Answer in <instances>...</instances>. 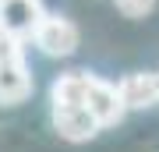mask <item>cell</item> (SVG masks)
I'll return each mask as SVG.
<instances>
[{"mask_svg": "<svg viewBox=\"0 0 159 152\" xmlns=\"http://www.w3.org/2000/svg\"><path fill=\"white\" fill-rule=\"evenodd\" d=\"M89 71H64L50 85V106H85L89 99Z\"/></svg>", "mask_w": 159, "mask_h": 152, "instance_id": "cell-7", "label": "cell"}, {"mask_svg": "<svg viewBox=\"0 0 159 152\" xmlns=\"http://www.w3.org/2000/svg\"><path fill=\"white\" fill-rule=\"evenodd\" d=\"M78 43H81L78 25H74L71 18H64V14H46L43 25L35 28V35H32V46L43 57H60V60L78 50Z\"/></svg>", "mask_w": 159, "mask_h": 152, "instance_id": "cell-1", "label": "cell"}, {"mask_svg": "<svg viewBox=\"0 0 159 152\" xmlns=\"http://www.w3.org/2000/svg\"><path fill=\"white\" fill-rule=\"evenodd\" d=\"M113 7L124 18H134V21H138V18H148V14H152L156 0H113Z\"/></svg>", "mask_w": 159, "mask_h": 152, "instance_id": "cell-8", "label": "cell"}, {"mask_svg": "<svg viewBox=\"0 0 159 152\" xmlns=\"http://www.w3.org/2000/svg\"><path fill=\"white\" fill-rule=\"evenodd\" d=\"M120 96H124L127 110H145L159 103V74L156 71H138V74H127V78L117 81Z\"/></svg>", "mask_w": 159, "mask_h": 152, "instance_id": "cell-6", "label": "cell"}, {"mask_svg": "<svg viewBox=\"0 0 159 152\" xmlns=\"http://www.w3.org/2000/svg\"><path fill=\"white\" fill-rule=\"evenodd\" d=\"M32 96V71L25 64V50L11 53L0 60V103L4 106H18Z\"/></svg>", "mask_w": 159, "mask_h": 152, "instance_id": "cell-4", "label": "cell"}, {"mask_svg": "<svg viewBox=\"0 0 159 152\" xmlns=\"http://www.w3.org/2000/svg\"><path fill=\"white\" fill-rule=\"evenodd\" d=\"M50 117H53L57 135L67 141H89L102 131V124L92 117L89 106H50Z\"/></svg>", "mask_w": 159, "mask_h": 152, "instance_id": "cell-5", "label": "cell"}, {"mask_svg": "<svg viewBox=\"0 0 159 152\" xmlns=\"http://www.w3.org/2000/svg\"><path fill=\"white\" fill-rule=\"evenodd\" d=\"M46 14L50 11L43 7V0H0V25L21 43H32Z\"/></svg>", "mask_w": 159, "mask_h": 152, "instance_id": "cell-2", "label": "cell"}, {"mask_svg": "<svg viewBox=\"0 0 159 152\" xmlns=\"http://www.w3.org/2000/svg\"><path fill=\"white\" fill-rule=\"evenodd\" d=\"M85 106L92 110V117H96L102 127H117L120 120H124V113H127V103H124V96H120V89L113 81L99 78V74H92V81H89Z\"/></svg>", "mask_w": 159, "mask_h": 152, "instance_id": "cell-3", "label": "cell"}, {"mask_svg": "<svg viewBox=\"0 0 159 152\" xmlns=\"http://www.w3.org/2000/svg\"><path fill=\"white\" fill-rule=\"evenodd\" d=\"M156 74H159V71H156Z\"/></svg>", "mask_w": 159, "mask_h": 152, "instance_id": "cell-9", "label": "cell"}]
</instances>
